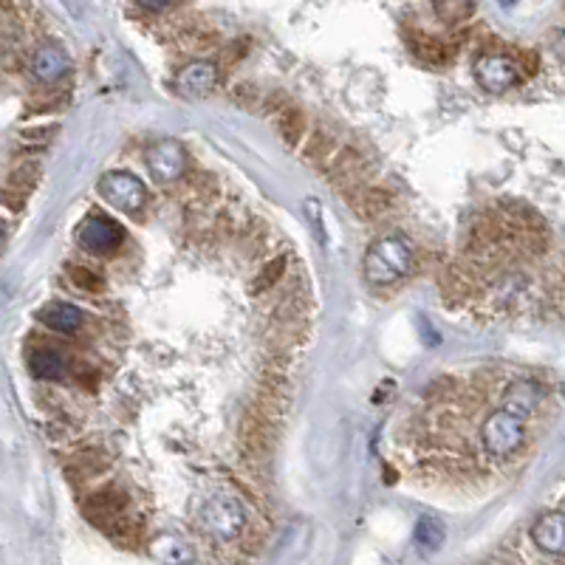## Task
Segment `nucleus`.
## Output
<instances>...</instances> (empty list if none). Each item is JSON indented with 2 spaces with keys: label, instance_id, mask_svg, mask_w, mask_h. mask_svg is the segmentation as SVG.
Returning a JSON list of instances; mask_svg holds the SVG:
<instances>
[{
  "label": "nucleus",
  "instance_id": "10",
  "mask_svg": "<svg viewBox=\"0 0 565 565\" xmlns=\"http://www.w3.org/2000/svg\"><path fill=\"white\" fill-rule=\"evenodd\" d=\"M40 319L45 326H49L51 331H59V334H76L82 328L85 323V314L76 309V305L71 302H49L45 309L40 311Z\"/></svg>",
  "mask_w": 565,
  "mask_h": 565
},
{
  "label": "nucleus",
  "instance_id": "8",
  "mask_svg": "<svg viewBox=\"0 0 565 565\" xmlns=\"http://www.w3.org/2000/svg\"><path fill=\"white\" fill-rule=\"evenodd\" d=\"M28 68H32V74L40 82H57V80H63L66 71L71 68V59H68L63 45L51 43V45H40Z\"/></svg>",
  "mask_w": 565,
  "mask_h": 565
},
{
  "label": "nucleus",
  "instance_id": "7",
  "mask_svg": "<svg viewBox=\"0 0 565 565\" xmlns=\"http://www.w3.org/2000/svg\"><path fill=\"white\" fill-rule=\"evenodd\" d=\"M76 240H80L82 249L105 255V252H114L119 243L125 240V229L105 216H90L76 229Z\"/></svg>",
  "mask_w": 565,
  "mask_h": 565
},
{
  "label": "nucleus",
  "instance_id": "5",
  "mask_svg": "<svg viewBox=\"0 0 565 565\" xmlns=\"http://www.w3.org/2000/svg\"><path fill=\"white\" fill-rule=\"evenodd\" d=\"M147 170L150 176L161 181V184H173L187 170V153L178 142L161 139L159 145H153L147 150Z\"/></svg>",
  "mask_w": 565,
  "mask_h": 565
},
{
  "label": "nucleus",
  "instance_id": "9",
  "mask_svg": "<svg viewBox=\"0 0 565 565\" xmlns=\"http://www.w3.org/2000/svg\"><path fill=\"white\" fill-rule=\"evenodd\" d=\"M218 82V68L212 63H190L178 74V90L184 97H204Z\"/></svg>",
  "mask_w": 565,
  "mask_h": 565
},
{
  "label": "nucleus",
  "instance_id": "2",
  "mask_svg": "<svg viewBox=\"0 0 565 565\" xmlns=\"http://www.w3.org/2000/svg\"><path fill=\"white\" fill-rule=\"evenodd\" d=\"M243 529H247V509L235 495H212L198 514V531L218 545L238 540Z\"/></svg>",
  "mask_w": 565,
  "mask_h": 565
},
{
  "label": "nucleus",
  "instance_id": "17",
  "mask_svg": "<svg viewBox=\"0 0 565 565\" xmlns=\"http://www.w3.org/2000/svg\"><path fill=\"white\" fill-rule=\"evenodd\" d=\"M71 283L74 286H80L82 292H97V288H102V278H97L94 271H88V269H71Z\"/></svg>",
  "mask_w": 565,
  "mask_h": 565
},
{
  "label": "nucleus",
  "instance_id": "13",
  "mask_svg": "<svg viewBox=\"0 0 565 565\" xmlns=\"http://www.w3.org/2000/svg\"><path fill=\"white\" fill-rule=\"evenodd\" d=\"M153 557L164 565H190L195 560L192 548L184 540L173 538V534H161V538L153 543Z\"/></svg>",
  "mask_w": 565,
  "mask_h": 565
},
{
  "label": "nucleus",
  "instance_id": "14",
  "mask_svg": "<svg viewBox=\"0 0 565 565\" xmlns=\"http://www.w3.org/2000/svg\"><path fill=\"white\" fill-rule=\"evenodd\" d=\"M441 543H444V529H441V523L433 521V517H421L416 526V545L424 554H433L441 548Z\"/></svg>",
  "mask_w": 565,
  "mask_h": 565
},
{
  "label": "nucleus",
  "instance_id": "1",
  "mask_svg": "<svg viewBox=\"0 0 565 565\" xmlns=\"http://www.w3.org/2000/svg\"><path fill=\"white\" fill-rule=\"evenodd\" d=\"M413 266V249L402 235L379 238L371 252L365 255V278L373 286H390L402 280Z\"/></svg>",
  "mask_w": 565,
  "mask_h": 565
},
{
  "label": "nucleus",
  "instance_id": "3",
  "mask_svg": "<svg viewBox=\"0 0 565 565\" xmlns=\"http://www.w3.org/2000/svg\"><path fill=\"white\" fill-rule=\"evenodd\" d=\"M99 192L105 195V201H111L122 212H136L147 201V187L133 173L125 170L105 173L99 181Z\"/></svg>",
  "mask_w": 565,
  "mask_h": 565
},
{
  "label": "nucleus",
  "instance_id": "15",
  "mask_svg": "<svg viewBox=\"0 0 565 565\" xmlns=\"http://www.w3.org/2000/svg\"><path fill=\"white\" fill-rule=\"evenodd\" d=\"M278 125L283 130V136L288 142H300V136L305 130V122H302V114L292 111V108H286L283 114H278Z\"/></svg>",
  "mask_w": 565,
  "mask_h": 565
},
{
  "label": "nucleus",
  "instance_id": "12",
  "mask_svg": "<svg viewBox=\"0 0 565 565\" xmlns=\"http://www.w3.org/2000/svg\"><path fill=\"white\" fill-rule=\"evenodd\" d=\"M66 357L63 350L57 348H37L32 357H28V368H32V373L37 379H45V381H59L66 376Z\"/></svg>",
  "mask_w": 565,
  "mask_h": 565
},
{
  "label": "nucleus",
  "instance_id": "11",
  "mask_svg": "<svg viewBox=\"0 0 565 565\" xmlns=\"http://www.w3.org/2000/svg\"><path fill=\"white\" fill-rule=\"evenodd\" d=\"M531 538L534 543H538L545 554H554L560 557L562 554V540H565V534H562V514L560 512H552V514H543L538 523H534L531 529Z\"/></svg>",
  "mask_w": 565,
  "mask_h": 565
},
{
  "label": "nucleus",
  "instance_id": "16",
  "mask_svg": "<svg viewBox=\"0 0 565 565\" xmlns=\"http://www.w3.org/2000/svg\"><path fill=\"white\" fill-rule=\"evenodd\" d=\"M71 469L76 472V478H94L99 469H105V458L99 452H82L76 461L71 464Z\"/></svg>",
  "mask_w": 565,
  "mask_h": 565
},
{
  "label": "nucleus",
  "instance_id": "6",
  "mask_svg": "<svg viewBox=\"0 0 565 565\" xmlns=\"http://www.w3.org/2000/svg\"><path fill=\"white\" fill-rule=\"evenodd\" d=\"M128 503L130 498L116 490V486H105V490H99L97 495H90L82 509L85 514L94 521L97 526H125L128 523Z\"/></svg>",
  "mask_w": 565,
  "mask_h": 565
},
{
  "label": "nucleus",
  "instance_id": "4",
  "mask_svg": "<svg viewBox=\"0 0 565 565\" xmlns=\"http://www.w3.org/2000/svg\"><path fill=\"white\" fill-rule=\"evenodd\" d=\"M475 80L490 94H503L521 82V66L506 54H483L475 63Z\"/></svg>",
  "mask_w": 565,
  "mask_h": 565
},
{
  "label": "nucleus",
  "instance_id": "18",
  "mask_svg": "<svg viewBox=\"0 0 565 565\" xmlns=\"http://www.w3.org/2000/svg\"><path fill=\"white\" fill-rule=\"evenodd\" d=\"M4 243H6V226L0 221V249H4Z\"/></svg>",
  "mask_w": 565,
  "mask_h": 565
}]
</instances>
